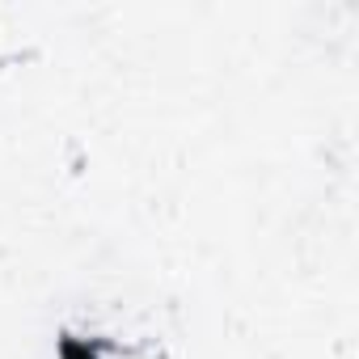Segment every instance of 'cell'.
<instances>
[{
  "mask_svg": "<svg viewBox=\"0 0 359 359\" xmlns=\"http://www.w3.org/2000/svg\"><path fill=\"white\" fill-rule=\"evenodd\" d=\"M64 355H68V359H81V346H76V342H68V346H64Z\"/></svg>",
  "mask_w": 359,
  "mask_h": 359,
  "instance_id": "obj_1",
  "label": "cell"
}]
</instances>
